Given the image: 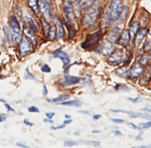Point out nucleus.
Segmentation results:
<instances>
[{
    "mask_svg": "<svg viewBox=\"0 0 151 148\" xmlns=\"http://www.w3.org/2000/svg\"><path fill=\"white\" fill-rule=\"evenodd\" d=\"M123 11V5H122V0H112L109 8L107 9V14L110 22H114L117 19L121 16Z\"/></svg>",
    "mask_w": 151,
    "mask_h": 148,
    "instance_id": "1",
    "label": "nucleus"
},
{
    "mask_svg": "<svg viewBox=\"0 0 151 148\" xmlns=\"http://www.w3.org/2000/svg\"><path fill=\"white\" fill-rule=\"evenodd\" d=\"M99 15V6L98 5H92L91 8L89 9V11H87V13L85 14L83 22H84L85 26H92L96 22L97 18Z\"/></svg>",
    "mask_w": 151,
    "mask_h": 148,
    "instance_id": "2",
    "label": "nucleus"
},
{
    "mask_svg": "<svg viewBox=\"0 0 151 148\" xmlns=\"http://www.w3.org/2000/svg\"><path fill=\"white\" fill-rule=\"evenodd\" d=\"M9 26H10V31L12 34V38H13L15 42H20L21 40V30L20 26L18 23V19L15 16H11L9 18Z\"/></svg>",
    "mask_w": 151,
    "mask_h": 148,
    "instance_id": "3",
    "label": "nucleus"
},
{
    "mask_svg": "<svg viewBox=\"0 0 151 148\" xmlns=\"http://www.w3.org/2000/svg\"><path fill=\"white\" fill-rule=\"evenodd\" d=\"M63 3H64V11L65 14V17H67L68 21L70 23H73V21L75 19V13L72 2L70 0H63Z\"/></svg>",
    "mask_w": 151,
    "mask_h": 148,
    "instance_id": "4",
    "label": "nucleus"
},
{
    "mask_svg": "<svg viewBox=\"0 0 151 148\" xmlns=\"http://www.w3.org/2000/svg\"><path fill=\"white\" fill-rule=\"evenodd\" d=\"M102 36V32L99 31V32H96V33H93V34L89 35L87 37L86 42L83 43V47L84 48H88V47H93L97 43L99 42L100 38Z\"/></svg>",
    "mask_w": 151,
    "mask_h": 148,
    "instance_id": "5",
    "label": "nucleus"
},
{
    "mask_svg": "<svg viewBox=\"0 0 151 148\" xmlns=\"http://www.w3.org/2000/svg\"><path fill=\"white\" fill-rule=\"evenodd\" d=\"M19 50H20V53L22 55H26L27 53L31 52L33 50V47L28 40V37L24 36L21 38V40L19 42Z\"/></svg>",
    "mask_w": 151,
    "mask_h": 148,
    "instance_id": "6",
    "label": "nucleus"
},
{
    "mask_svg": "<svg viewBox=\"0 0 151 148\" xmlns=\"http://www.w3.org/2000/svg\"><path fill=\"white\" fill-rule=\"evenodd\" d=\"M38 5H40V11L43 14V16L50 19L52 16V10H50V4L48 0H38Z\"/></svg>",
    "mask_w": 151,
    "mask_h": 148,
    "instance_id": "7",
    "label": "nucleus"
},
{
    "mask_svg": "<svg viewBox=\"0 0 151 148\" xmlns=\"http://www.w3.org/2000/svg\"><path fill=\"white\" fill-rule=\"evenodd\" d=\"M142 73H143V65L141 64H138V65H135L134 67L131 68V69L127 72V75L130 79L134 80V79H136V78L139 77Z\"/></svg>",
    "mask_w": 151,
    "mask_h": 148,
    "instance_id": "8",
    "label": "nucleus"
},
{
    "mask_svg": "<svg viewBox=\"0 0 151 148\" xmlns=\"http://www.w3.org/2000/svg\"><path fill=\"white\" fill-rule=\"evenodd\" d=\"M119 38H120V29L118 27L113 28L110 32H109L108 36H107V40L109 42L111 43H116L119 42Z\"/></svg>",
    "mask_w": 151,
    "mask_h": 148,
    "instance_id": "9",
    "label": "nucleus"
},
{
    "mask_svg": "<svg viewBox=\"0 0 151 148\" xmlns=\"http://www.w3.org/2000/svg\"><path fill=\"white\" fill-rule=\"evenodd\" d=\"M55 28H57V36L60 40H63L65 37V29L63 23L60 21V19L58 16H55Z\"/></svg>",
    "mask_w": 151,
    "mask_h": 148,
    "instance_id": "10",
    "label": "nucleus"
},
{
    "mask_svg": "<svg viewBox=\"0 0 151 148\" xmlns=\"http://www.w3.org/2000/svg\"><path fill=\"white\" fill-rule=\"evenodd\" d=\"M52 55H53V57H58V59L62 60V62L64 63V65H67L70 63V57H69V55H68L65 52H63V50H55V52H53Z\"/></svg>",
    "mask_w": 151,
    "mask_h": 148,
    "instance_id": "11",
    "label": "nucleus"
},
{
    "mask_svg": "<svg viewBox=\"0 0 151 148\" xmlns=\"http://www.w3.org/2000/svg\"><path fill=\"white\" fill-rule=\"evenodd\" d=\"M123 60H124V55L120 52V50L108 59V62L110 63V64H114V65L120 64V63H122Z\"/></svg>",
    "mask_w": 151,
    "mask_h": 148,
    "instance_id": "12",
    "label": "nucleus"
},
{
    "mask_svg": "<svg viewBox=\"0 0 151 148\" xmlns=\"http://www.w3.org/2000/svg\"><path fill=\"white\" fill-rule=\"evenodd\" d=\"M80 82H81V78L70 76V77H65V79L63 81L62 85H64V86H72V85H76L80 83Z\"/></svg>",
    "mask_w": 151,
    "mask_h": 148,
    "instance_id": "13",
    "label": "nucleus"
},
{
    "mask_svg": "<svg viewBox=\"0 0 151 148\" xmlns=\"http://www.w3.org/2000/svg\"><path fill=\"white\" fill-rule=\"evenodd\" d=\"M147 32H148V30L146 29V28H141V29L138 31L137 33H136V35H135V45H137V47L140 45V42H142L143 38L146 36Z\"/></svg>",
    "mask_w": 151,
    "mask_h": 148,
    "instance_id": "14",
    "label": "nucleus"
},
{
    "mask_svg": "<svg viewBox=\"0 0 151 148\" xmlns=\"http://www.w3.org/2000/svg\"><path fill=\"white\" fill-rule=\"evenodd\" d=\"M23 32H24V34L26 35V37H29L31 40H33V42L35 43L36 37L35 35V32L32 31V28H31L30 26L27 25V24H24L23 25Z\"/></svg>",
    "mask_w": 151,
    "mask_h": 148,
    "instance_id": "15",
    "label": "nucleus"
},
{
    "mask_svg": "<svg viewBox=\"0 0 151 148\" xmlns=\"http://www.w3.org/2000/svg\"><path fill=\"white\" fill-rule=\"evenodd\" d=\"M114 50H115V47H114V43H111V42H108L103 45L102 53H103L104 55H109L114 52Z\"/></svg>",
    "mask_w": 151,
    "mask_h": 148,
    "instance_id": "16",
    "label": "nucleus"
},
{
    "mask_svg": "<svg viewBox=\"0 0 151 148\" xmlns=\"http://www.w3.org/2000/svg\"><path fill=\"white\" fill-rule=\"evenodd\" d=\"M130 30L129 29H125L124 30V32L122 33V36H121L120 38V43L124 47H126V45H128L129 42H130Z\"/></svg>",
    "mask_w": 151,
    "mask_h": 148,
    "instance_id": "17",
    "label": "nucleus"
},
{
    "mask_svg": "<svg viewBox=\"0 0 151 148\" xmlns=\"http://www.w3.org/2000/svg\"><path fill=\"white\" fill-rule=\"evenodd\" d=\"M24 19H25V21L27 22L28 25L30 26L31 28H32L33 31H35V32H36V31H38V28H40V27H38V24L36 23L32 18L29 17V16H25V17H24Z\"/></svg>",
    "mask_w": 151,
    "mask_h": 148,
    "instance_id": "18",
    "label": "nucleus"
},
{
    "mask_svg": "<svg viewBox=\"0 0 151 148\" xmlns=\"http://www.w3.org/2000/svg\"><path fill=\"white\" fill-rule=\"evenodd\" d=\"M28 5L33 11L37 13L38 12V0H27Z\"/></svg>",
    "mask_w": 151,
    "mask_h": 148,
    "instance_id": "19",
    "label": "nucleus"
},
{
    "mask_svg": "<svg viewBox=\"0 0 151 148\" xmlns=\"http://www.w3.org/2000/svg\"><path fill=\"white\" fill-rule=\"evenodd\" d=\"M95 0H80V6L82 8H86V7H91L94 4Z\"/></svg>",
    "mask_w": 151,
    "mask_h": 148,
    "instance_id": "20",
    "label": "nucleus"
},
{
    "mask_svg": "<svg viewBox=\"0 0 151 148\" xmlns=\"http://www.w3.org/2000/svg\"><path fill=\"white\" fill-rule=\"evenodd\" d=\"M62 105H64V106H73V107H80L82 105V103L81 102H79V101H64V102H62Z\"/></svg>",
    "mask_w": 151,
    "mask_h": 148,
    "instance_id": "21",
    "label": "nucleus"
},
{
    "mask_svg": "<svg viewBox=\"0 0 151 148\" xmlns=\"http://www.w3.org/2000/svg\"><path fill=\"white\" fill-rule=\"evenodd\" d=\"M138 27H139V23L138 22H134L131 24L130 26V34H132L133 36L136 35V33H137V30H138Z\"/></svg>",
    "mask_w": 151,
    "mask_h": 148,
    "instance_id": "22",
    "label": "nucleus"
},
{
    "mask_svg": "<svg viewBox=\"0 0 151 148\" xmlns=\"http://www.w3.org/2000/svg\"><path fill=\"white\" fill-rule=\"evenodd\" d=\"M47 35L50 40H55V36H57V28H55V26L50 27V29L48 30V32H47Z\"/></svg>",
    "mask_w": 151,
    "mask_h": 148,
    "instance_id": "23",
    "label": "nucleus"
},
{
    "mask_svg": "<svg viewBox=\"0 0 151 148\" xmlns=\"http://www.w3.org/2000/svg\"><path fill=\"white\" fill-rule=\"evenodd\" d=\"M151 60V55H144L141 57L140 59V64L142 65H144L146 64H148V62Z\"/></svg>",
    "mask_w": 151,
    "mask_h": 148,
    "instance_id": "24",
    "label": "nucleus"
},
{
    "mask_svg": "<svg viewBox=\"0 0 151 148\" xmlns=\"http://www.w3.org/2000/svg\"><path fill=\"white\" fill-rule=\"evenodd\" d=\"M14 12H15V17L17 19H21L22 18V11H21L20 7L18 5L14 6Z\"/></svg>",
    "mask_w": 151,
    "mask_h": 148,
    "instance_id": "25",
    "label": "nucleus"
},
{
    "mask_svg": "<svg viewBox=\"0 0 151 148\" xmlns=\"http://www.w3.org/2000/svg\"><path fill=\"white\" fill-rule=\"evenodd\" d=\"M69 98V96L68 95H63V96H60L58 97V98H55V99H50V100H47L48 102H64L67 99Z\"/></svg>",
    "mask_w": 151,
    "mask_h": 148,
    "instance_id": "26",
    "label": "nucleus"
},
{
    "mask_svg": "<svg viewBox=\"0 0 151 148\" xmlns=\"http://www.w3.org/2000/svg\"><path fill=\"white\" fill-rule=\"evenodd\" d=\"M139 130H142V129H147V128L151 127V121H149V122H146V123H141V124H139Z\"/></svg>",
    "mask_w": 151,
    "mask_h": 148,
    "instance_id": "27",
    "label": "nucleus"
},
{
    "mask_svg": "<svg viewBox=\"0 0 151 148\" xmlns=\"http://www.w3.org/2000/svg\"><path fill=\"white\" fill-rule=\"evenodd\" d=\"M150 50H151V40H146V42L144 45V50L145 52H149Z\"/></svg>",
    "mask_w": 151,
    "mask_h": 148,
    "instance_id": "28",
    "label": "nucleus"
},
{
    "mask_svg": "<svg viewBox=\"0 0 151 148\" xmlns=\"http://www.w3.org/2000/svg\"><path fill=\"white\" fill-rule=\"evenodd\" d=\"M127 72L128 71H125V69L124 68H122V69H119V70H117V75H119V76H124L125 74H127Z\"/></svg>",
    "mask_w": 151,
    "mask_h": 148,
    "instance_id": "29",
    "label": "nucleus"
},
{
    "mask_svg": "<svg viewBox=\"0 0 151 148\" xmlns=\"http://www.w3.org/2000/svg\"><path fill=\"white\" fill-rule=\"evenodd\" d=\"M41 71L43 73H50V68L48 67L47 65H43L42 67H41Z\"/></svg>",
    "mask_w": 151,
    "mask_h": 148,
    "instance_id": "30",
    "label": "nucleus"
},
{
    "mask_svg": "<svg viewBox=\"0 0 151 148\" xmlns=\"http://www.w3.org/2000/svg\"><path fill=\"white\" fill-rule=\"evenodd\" d=\"M28 111H29V112H33V113L40 112V111H38V108H36V107H29Z\"/></svg>",
    "mask_w": 151,
    "mask_h": 148,
    "instance_id": "31",
    "label": "nucleus"
},
{
    "mask_svg": "<svg viewBox=\"0 0 151 148\" xmlns=\"http://www.w3.org/2000/svg\"><path fill=\"white\" fill-rule=\"evenodd\" d=\"M86 144H91L94 146H100V143L98 141H86Z\"/></svg>",
    "mask_w": 151,
    "mask_h": 148,
    "instance_id": "32",
    "label": "nucleus"
},
{
    "mask_svg": "<svg viewBox=\"0 0 151 148\" xmlns=\"http://www.w3.org/2000/svg\"><path fill=\"white\" fill-rule=\"evenodd\" d=\"M76 144H77V142H75V141H65V146H74Z\"/></svg>",
    "mask_w": 151,
    "mask_h": 148,
    "instance_id": "33",
    "label": "nucleus"
},
{
    "mask_svg": "<svg viewBox=\"0 0 151 148\" xmlns=\"http://www.w3.org/2000/svg\"><path fill=\"white\" fill-rule=\"evenodd\" d=\"M64 127H65V124H63L60 126H57V127H52V130H58V129H62V128H64Z\"/></svg>",
    "mask_w": 151,
    "mask_h": 148,
    "instance_id": "34",
    "label": "nucleus"
},
{
    "mask_svg": "<svg viewBox=\"0 0 151 148\" xmlns=\"http://www.w3.org/2000/svg\"><path fill=\"white\" fill-rule=\"evenodd\" d=\"M112 121L115 123H120V124L124 122V120H122V119H112Z\"/></svg>",
    "mask_w": 151,
    "mask_h": 148,
    "instance_id": "35",
    "label": "nucleus"
},
{
    "mask_svg": "<svg viewBox=\"0 0 151 148\" xmlns=\"http://www.w3.org/2000/svg\"><path fill=\"white\" fill-rule=\"evenodd\" d=\"M129 126H131V127H132L133 129H135V130H139V127H138V126H136L135 124H133V123H129Z\"/></svg>",
    "mask_w": 151,
    "mask_h": 148,
    "instance_id": "36",
    "label": "nucleus"
},
{
    "mask_svg": "<svg viewBox=\"0 0 151 148\" xmlns=\"http://www.w3.org/2000/svg\"><path fill=\"white\" fill-rule=\"evenodd\" d=\"M144 111H146V112H149L151 113V106H145V108H144Z\"/></svg>",
    "mask_w": 151,
    "mask_h": 148,
    "instance_id": "37",
    "label": "nucleus"
},
{
    "mask_svg": "<svg viewBox=\"0 0 151 148\" xmlns=\"http://www.w3.org/2000/svg\"><path fill=\"white\" fill-rule=\"evenodd\" d=\"M5 119H6V115H2V114H0V122L4 121Z\"/></svg>",
    "mask_w": 151,
    "mask_h": 148,
    "instance_id": "38",
    "label": "nucleus"
},
{
    "mask_svg": "<svg viewBox=\"0 0 151 148\" xmlns=\"http://www.w3.org/2000/svg\"><path fill=\"white\" fill-rule=\"evenodd\" d=\"M53 116H55V113H47V117L48 119L52 118Z\"/></svg>",
    "mask_w": 151,
    "mask_h": 148,
    "instance_id": "39",
    "label": "nucleus"
},
{
    "mask_svg": "<svg viewBox=\"0 0 151 148\" xmlns=\"http://www.w3.org/2000/svg\"><path fill=\"white\" fill-rule=\"evenodd\" d=\"M113 132V134H116V135H122V133L120 132V131H117V130H113L112 131Z\"/></svg>",
    "mask_w": 151,
    "mask_h": 148,
    "instance_id": "40",
    "label": "nucleus"
},
{
    "mask_svg": "<svg viewBox=\"0 0 151 148\" xmlns=\"http://www.w3.org/2000/svg\"><path fill=\"white\" fill-rule=\"evenodd\" d=\"M4 105H5V107H6V108H7V109H8V110H9V111H14V110H13V109H12V108H11V107H10V106H9V105H8V104L4 103Z\"/></svg>",
    "mask_w": 151,
    "mask_h": 148,
    "instance_id": "41",
    "label": "nucleus"
},
{
    "mask_svg": "<svg viewBox=\"0 0 151 148\" xmlns=\"http://www.w3.org/2000/svg\"><path fill=\"white\" fill-rule=\"evenodd\" d=\"M139 100H140V98H135V99L129 98V101H131V102H137V101H139Z\"/></svg>",
    "mask_w": 151,
    "mask_h": 148,
    "instance_id": "42",
    "label": "nucleus"
},
{
    "mask_svg": "<svg viewBox=\"0 0 151 148\" xmlns=\"http://www.w3.org/2000/svg\"><path fill=\"white\" fill-rule=\"evenodd\" d=\"M72 122H73V120H65V122H64V124H65V125H67V124H70Z\"/></svg>",
    "mask_w": 151,
    "mask_h": 148,
    "instance_id": "43",
    "label": "nucleus"
},
{
    "mask_svg": "<svg viewBox=\"0 0 151 148\" xmlns=\"http://www.w3.org/2000/svg\"><path fill=\"white\" fill-rule=\"evenodd\" d=\"M24 123H25L26 125H29V126H32V123H30V122H28L27 120H24Z\"/></svg>",
    "mask_w": 151,
    "mask_h": 148,
    "instance_id": "44",
    "label": "nucleus"
},
{
    "mask_svg": "<svg viewBox=\"0 0 151 148\" xmlns=\"http://www.w3.org/2000/svg\"><path fill=\"white\" fill-rule=\"evenodd\" d=\"M43 94H45V95H47V87H45V86H43Z\"/></svg>",
    "mask_w": 151,
    "mask_h": 148,
    "instance_id": "45",
    "label": "nucleus"
},
{
    "mask_svg": "<svg viewBox=\"0 0 151 148\" xmlns=\"http://www.w3.org/2000/svg\"><path fill=\"white\" fill-rule=\"evenodd\" d=\"M99 118H101V115H95L94 116V120H98Z\"/></svg>",
    "mask_w": 151,
    "mask_h": 148,
    "instance_id": "46",
    "label": "nucleus"
},
{
    "mask_svg": "<svg viewBox=\"0 0 151 148\" xmlns=\"http://www.w3.org/2000/svg\"><path fill=\"white\" fill-rule=\"evenodd\" d=\"M16 145L17 146H20V147H27L26 145H24V144H20V143H16Z\"/></svg>",
    "mask_w": 151,
    "mask_h": 148,
    "instance_id": "47",
    "label": "nucleus"
},
{
    "mask_svg": "<svg viewBox=\"0 0 151 148\" xmlns=\"http://www.w3.org/2000/svg\"><path fill=\"white\" fill-rule=\"evenodd\" d=\"M45 122H50V123H52V121L50 119H45Z\"/></svg>",
    "mask_w": 151,
    "mask_h": 148,
    "instance_id": "48",
    "label": "nucleus"
},
{
    "mask_svg": "<svg viewBox=\"0 0 151 148\" xmlns=\"http://www.w3.org/2000/svg\"><path fill=\"white\" fill-rule=\"evenodd\" d=\"M80 112H81V113H84V114H89V115H90V113H89V112H87V111H80Z\"/></svg>",
    "mask_w": 151,
    "mask_h": 148,
    "instance_id": "49",
    "label": "nucleus"
},
{
    "mask_svg": "<svg viewBox=\"0 0 151 148\" xmlns=\"http://www.w3.org/2000/svg\"><path fill=\"white\" fill-rule=\"evenodd\" d=\"M93 133H100L99 130H93Z\"/></svg>",
    "mask_w": 151,
    "mask_h": 148,
    "instance_id": "50",
    "label": "nucleus"
},
{
    "mask_svg": "<svg viewBox=\"0 0 151 148\" xmlns=\"http://www.w3.org/2000/svg\"><path fill=\"white\" fill-rule=\"evenodd\" d=\"M148 119H151V116H149V117H148Z\"/></svg>",
    "mask_w": 151,
    "mask_h": 148,
    "instance_id": "51",
    "label": "nucleus"
}]
</instances>
